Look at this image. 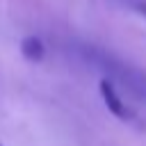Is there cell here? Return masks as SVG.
<instances>
[{
    "label": "cell",
    "mask_w": 146,
    "mask_h": 146,
    "mask_svg": "<svg viewBox=\"0 0 146 146\" xmlns=\"http://www.w3.org/2000/svg\"><path fill=\"white\" fill-rule=\"evenodd\" d=\"M0 146H2V144H0Z\"/></svg>",
    "instance_id": "obj_5"
},
{
    "label": "cell",
    "mask_w": 146,
    "mask_h": 146,
    "mask_svg": "<svg viewBox=\"0 0 146 146\" xmlns=\"http://www.w3.org/2000/svg\"><path fill=\"white\" fill-rule=\"evenodd\" d=\"M89 59L105 73V80H110L123 98L130 96L137 103H146V71L144 68L130 62H123L110 52L94 50V48L89 50Z\"/></svg>",
    "instance_id": "obj_1"
},
{
    "label": "cell",
    "mask_w": 146,
    "mask_h": 146,
    "mask_svg": "<svg viewBox=\"0 0 146 146\" xmlns=\"http://www.w3.org/2000/svg\"><path fill=\"white\" fill-rule=\"evenodd\" d=\"M21 52L27 62H41L46 57V46L39 36H23L21 41Z\"/></svg>",
    "instance_id": "obj_3"
},
{
    "label": "cell",
    "mask_w": 146,
    "mask_h": 146,
    "mask_svg": "<svg viewBox=\"0 0 146 146\" xmlns=\"http://www.w3.org/2000/svg\"><path fill=\"white\" fill-rule=\"evenodd\" d=\"M98 91H100V98H103V103H105V107L116 116V119H121V121H125V123H135V125H141V116L137 114V110L116 91V87L110 82V80H100V84H98Z\"/></svg>",
    "instance_id": "obj_2"
},
{
    "label": "cell",
    "mask_w": 146,
    "mask_h": 146,
    "mask_svg": "<svg viewBox=\"0 0 146 146\" xmlns=\"http://www.w3.org/2000/svg\"><path fill=\"white\" fill-rule=\"evenodd\" d=\"M125 5H130L135 11H139L141 16H146V0H123Z\"/></svg>",
    "instance_id": "obj_4"
}]
</instances>
